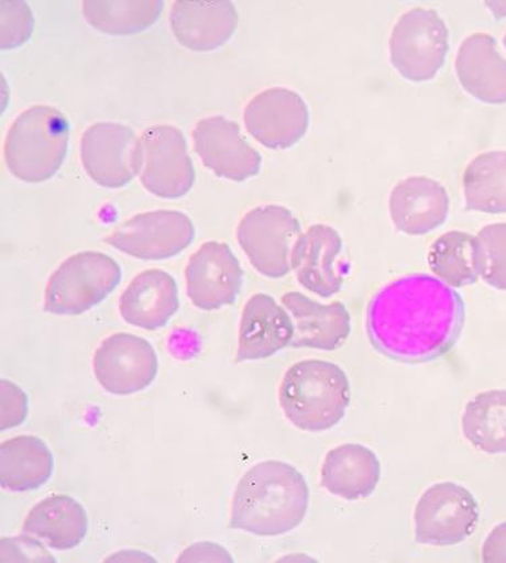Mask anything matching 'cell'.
<instances>
[{
	"mask_svg": "<svg viewBox=\"0 0 506 563\" xmlns=\"http://www.w3.org/2000/svg\"><path fill=\"white\" fill-rule=\"evenodd\" d=\"M177 562H234V559L220 544L199 542L184 550Z\"/></svg>",
	"mask_w": 506,
	"mask_h": 563,
	"instance_id": "obj_34",
	"label": "cell"
},
{
	"mask_svg": "<svg viewBox=\"0 0 506 563\" xmlns=\"http://www.w3.org/2000/svg\"><path fill=\"white\" fill-rule=\"evenodd\" d=\"M238 11L231 2H189L172 5L170 27L187 49L210 52L223 46L238 27Z\"/></svg>",
	"mask_w": 506,
	"mask_h": 563,
	"instance_id": "obj_20",
	"label": "cell"
},
{
	"mask_svg": "<svg viewBox=\"0 0 506 563\" xmlns=\"http://www.w3.org/2000/svg\"><path fill=\"white\" fill-rule=\"evenodd\" d=\"M301 224L294 212L278 205L255 207L237 228L238 244L262 276L282 278L292 271L290 257Z\"/></svg>",
	"mask_w": 506,
	"mask_h": 563,
	"instance_id": "obj_7",
	"label": "cell"
},
{
	"mask_svg": "<svg viewBox=\"0 0 506 563\" xmlns=\"http://www.w3.org/2000/svg\"><path fill=\"white\" fill-rule=\"evenodd\" d=\"M428 268L451 288L473 286L479 282L477 239L464 231H449L428 249Z\"/></svg>",
	"mask_w": 506,
	"mask_h": 563,
	"instance_id": "obj_28",
	"label": "cell"
},
{
	"mask_svg": "<svg viewBox=\"0 0 506 563\" xmlns=\"http://www.w3.org/2000/svg\"><path fill=\"white\" fill-rule=\"evenodd\" d=\"M106 561H123V562H148L156 560L153 559V556L147 555L144 553V551H134V550H124L119 551V553H116L114 555L109 556Z\"/></svg>",
	"mask_w": 506,
	"mask_h": 563,
	"instance_id": "obj_36",
	"label": "cell"
},
{
	"mask_svg": "<svg viewBox=\"0 0 506 563\" xmlns=\"http://www.w3.org/2000/svg\"><path fill=\"white\" fill-rule=\"evenodd\" d=\"M343 252L341 234L329 224H314L297 240L290 264L297 282L308 292L329 299L341 292L344 272L339 257Z\"/></svg>",
	"mask_w": 506,
	"mask_h": 563,
	"instance_id": "obj_16",
	"label": "cell"
},
{
	"mask_svg": "<svg viewBox=\"0 0 506 563\" xmlns=\"http://www.w3.org/2000/svg\"><path fill=\"white\" fill-rule=\"evenodd\" d=\"M178 307L176 280L161 269H147L135 276L119 299L124 322L147 331L165 328Z\"/></svg>",
	"mask_w": 506,
	"mask_h": 563,
	"instance_id": "obj_22",
	"label": "cell"
},
{
	"mask_svg": "<svg viewBox=\"0 0 506 563\" xmlns=\"http://www.w3.org/2000/svg\"><path fill=\"white\" fill-rule=\"evenodd\" d=\"M158 357L144 338L129 333L107 336L95 352L94 375L111 395L142 393L156 380Z\"/></svg>",
	"mask_w": 506,
	"mask_h": 563,
	"instance_id": "obj_12",
	"label": "cell"
},
{
	"mask_svg": "<svg viewBox=\"0 0 506 563\" xmlns=\"http://www.w3.org/2000/svg\"><path fill=\"white\" fill-rule=\"evenodd\" d=\"M194 236V222L187 213L158 210L129 219L107 235L105 242L131 257L161 261L186 251Z\"/></svg>",
	"mask_w": 506,
	"mask_h": 563,
	"instance_id": "obj_11",
	"label": "cell"
},
{
	"mask_svg": "<svg viewBox=\"0 0 506 563\" xmlns=\"http://www.w3.org/2000/svg\"><path fill=\"white\" fill-rule=\"evenodd\" d=\"M195 152L218 177L243 183L260 174L261 154L249 144L240 124L222 115L208 117L196 123Z\"/></svg>",
	"mask_w": 506,
	"mask_h": 563,
	"instance_id": "obj_14",
	"label": "cell"
},
{
	"mask_svg": "<svg viewBox=\"0 0 506 563\" xmlns=\"http://www.w3.org/2000/svg\"><path fill=\"white\" fill-rule=\"evenodd\" d=\"M380 479L377 454L360 443H343L331 449L320 471L321 487L348 501L367 499Z\"/></svg>",
	"mask_w": 506,
	"mask_h": 563,
	"instance_id": "obj_23",
	"label": "cell"
},
{
	"mask_svg": "<svg viewBox=\"0 0 506 563\" xmlns=\"http://www.w3.org/2000/svg\"><path fill=\"white\" fill-rule=\"evenodd\" d=\"M350 401L346 372L330 361H299L285 372L278 388L284 417L301 431L333 429L346 417Z\"/></svg>",
	"mask_w": 506,
	"mask_h": 563,
	"instance_id": "obj_3",
	"label": "cell"
},
{
	"mask_svg": "<svg viewBox=\"0 0 506 563\" xmlns=\"http://www.w3.org/2000/svg\"><path fill=\"white\" fill-rule=\"evenodd\" d=\"M53 471L51 449L37 437L11 438L0 448V483L6 490H37L50 482Z\"/></svg>",
	"mask_w": 506,
	"mask_h": 563,
	"instance_id": "obj_25",
	"label": "cell"
},
{
	"mask_svg": "<svg viewBox=\"0 0 506 563\" xmlns=\"http://www.w3.org/2000/svg\"><path fill=\"white\" fill-rule=\"evenodd\" d=\"M504 46L506 47V34H505V37H504Z\"/></svg>",
	"mask_w": 506,
	"mask_h": 563,
	"instance_id": "obj_38",
	"label": "cell"
},
{
	"mask_svg": "<svg viewBox=\"0 0 506 563\" xmlns=\"http://www.w3.org/2000/svg\"><path fill=\"white\" fill-rule=\"evenodd\" d=\"M121 280V266L107 254H74L47 280L44 310L57 317L81 316L109 298Z\"/></svg>",
	"mask_w": 506,
	"mask_h": 563,
	"instance_id": "obj_5",
	"label": "cell"
},
{
	"mask_svg": "<svg viewBox=\"0 0 506 563\" xmlns=\"http://www.w3.org/2000/svg\"><path fill=\"white\" fill-rule=\"evenodd\" d=\"M0 411H2V419H0V429L10 430L14 429L25 422L29 413V399L25 393L18 387L16 384L9 380L0 382Z\"/></svg>",
	"mask_w": 506,
	"mask_h": 563,
	"instance_id": "obj_32",
	"label": "cell"
},
{
	"mask_svg": "<svg viewBox=\"0 0 506 563\" xmlns=\"http://www.w3.org/2000/svg\"><path fill=\"white\" fill-rule=\"evenodd\" d=\"M458 81L480 102L506 103V58L496 40L486 33L470 35L460 46L455 60Z\"/></svg>",
	"mask_w": 506,
	"mask_h": 563,
	"instance_id": "obj_21",
	"label": "cell"
},
{
	"mask_svg": "<svg viewBox=\"0 0 506 563\" xmlns=\"http://www.w3.org/2000/svg\"><path fill=\"white\" fill-rule=\"evenodd\" d=\"M67 117L51 106H33L16 120L4 141V162L22 181L51 180L63 167L69 146Z\"/></svg>",
	"mask_w": 506,
	"mask_h": 563,
	"instance_id": "obj_4",
	"label": "cell"
},
{
	"mask_svg": "<svg viewBox=\"0 0 506 563\" xmlns=\"http://www.w3.org/2000/svg\"><path fill=\"white\" fill-rule=\"evenodd\" d=\"M308 506V484L295 466L262 461L237 484L229 527L257 537L284 536L302 523Z\"/></svg>",
	"mask_w": 506,
	"mask_h": 563,
	"instance_id": "obj_2",
	"label": "cell"
},
{
	"mask_svg": "<svg viewBox=\"0 0 506 563\" xmlns=\"http://www.w3.org/2000/svg\"><path fill=\"white\" fill-rule=\"evenodd\" d=\"M295 323L287 308L272 296L255 294L242 310L237 363H249L273 357L290 346Z\"/></svg>",
	"mask_w": 506,
	"mask_h": 563,
	"instance_id": "obj_17",
	"label": "cell"
},
{
	"mask_svg": "<svg viewBox=\"0 0 506 563\" xmlns=\"http://www.w3.org/2000/svg\"><path fill=\"white\" fill-rule=\"evenodd\" d=\"M0 561L52 562L55 561V559L47 553L43 542L38 541L37 538L26 536L25 533L23 537L2 539V556H0Z\"/></svg>",
	"mask_w": 506,
	"mask_h": 563,
	"instance_id": "obj_33",
	"label": "cell"
},
{
	"mask_svg": "<svg viewBox=\"0 0 506 563\" xmlns=\"http://www.w3.org/2000/svg\"><path fill=\"white\" fill-rule=\"evenodd\" d=\"M186 282L190 303L202 311H216L235 303L243 269L228 244L206 242L189 258Z\"/></svg>",
	"mask_w": 506,
	"mask_h": 563,
	"instance_id": "obj_15",
	"label": "cell"
},
{
	"mask_svg": "<svg viewBox=\"0 0 506 563\" xmlns=\"http://www.w3.org/2000/svg\"><path fill=\"white\" fill-rule=\"evenodd\" d=\"M497 18L506 16V3H486Z\"/></svg>",
	"mask_w": 506,
	"mask_h": 563,
	"instance_id": "obj_37",
	"label": "cell"
},
{
	"mask_svg": "<svg viewBox=\"0 0 506 563\" xmlns=\"http://www.w3.org/2000/svg\"><path fill=\"white\" fill-rule=\"evenodd\" d=\"M462 432L480 452L505 454L506 390H485L470 399L462 415Z\"/></svg>",
	"mask_w": 506,
	"mask_h": 563,
	"instance_id": "obj_26",
	"label": "cell"
},
{
	"mask_svg": "<svg viewBox=\"0 0 506 563\" xmlns=\"http://www.w3.org/2000/svg\"><path fill=\"white\" fill-rule=\"evenodd\" d=\"M389 212L393 224L402 233L426 235L448 221V189L431 177L409 176L393 187Z\"/></svg>",
	"mask_w": 506,
	"mask_h": 563,
	"instance_id": "obj_18",
	"label": "cell"
},
{
	"mask_svg": "<svg viewBox=\"0 0 506 563\" xmlns=\"http://www.w3.org/2000/svg\"><path fill=\"white\" fill-rule=\"evenodd\" d=\"M466 210L506 213V152L479 154L462 177Z\"/></svg>",
	"mask_w": 506,
	"mask_h": 563,
	"instance_id": "obj_27",
	"label": "cell"
},
{
	"mask_svg": "<svg viewBox=\"0 0 506 563\" xmlns=\"http://www.w3.org/2000/svg\"><path fill=\"white\" fill-rule=\"evenodd\" d=\"M140 142L142 186L161 199L186 197L194 187L195 169L180 130L158 124L146 129Z\"/></svg>",
	"mask_w": 506,
	"mask_h": 563,
	"instance_id": "obj_9",
	"label": "cell"
},
{
	"mask_svg": "<svg viewBox=\"0 0 506 563\" xmlns=\"http://www.w3.org/2000/svg\"><path fill=\"white\" fill-rule=\"evenodd\" d=\"M248 132L262 146L289 150L309 128V110L299 93L288 88H270L255 95L243 112Z\"/></svg>",
	"mask_w": 506,
	"mask_h": 563,
	"instance_id": "obj_13",
	"label": "cell"
},
{
	"mask_svg": "<svg viewBox=\"0 0 506 563\" xmlns=\"http://www.w3.org/2000/svg\"><path fill=\"white\" fill-rule=\"evenodd\" d=\"M415 541L426 547H455L473 536L480 507L472 492L451 482L431 485L416 504Z\"/></svg>",
	"mask_w": 506,
	"mask_h": 563,
	"instance_id": "obj_8",
	"label": "cell"
},
{
	"mask_svg": "<svg viewBox=\"0 0 506 563\" xmlns=\"http://www.w3.org/2000/svg\"><path fill=\"white\" fill-rule=\"evenodd\" d=\"M466 323V306L438 277L397 278L369 301L366 334L374 351L402 364H427L452 351Z\"/></svg>",
	"mask_w": 506,
	"mask_h": 563,
	"instance_id": "obj_1",
	"label": "cell"
},
{
	"mask_svg": "<svg viewBox=\"0 0 506 563\" xmlns=\"http://www.w3.org/2000/svg\"><path fill=\"white\" fill-rule=\"evenodd\" d=\"M282 301L295 323L290 347L333 352L348 341L351 316L342 301L321 305L296 290L285 294Z\"/></svg>",
	"mask_w": 506,
	"mask_h": 563,
	"instance_id": "obj_19",
	"label": "cell"
},
{
	"mask_svg": "<svg viewBox=\"0 0 506 563\" xmlns=\"http://www.w3.org/2000/svg\"><path fill=\"white\" fill-rule=\"evenodd\" d=\"M391 63L405 80L430 81L444 67L450 32L438 11L415 8L398 18L391 40Z\"/></svg>",
	"mask_w": 506,
	"mask_h": 563,
	"instance_id": "obj_6",
	"label": "cell"
},
{
	"mask_svg": "<svg viewBox=\"0 0 506 563\" xmlns=\"http://www.w3.org/2000/svg\"><path fill=\"white\" fill-rule=\"evenodd\" d=\"M22 531L53 550H73L87 537V512L74 497L47 496L30 509Z\"/></svg>",
	"mask_w": 506,
	"mask_h": 563,
	"instance_id": "obj_24",
	"label": "cell"
},
{
	"mask_svg": "<svg viewBox=\"0 0 506 563\" xmlns=\"http://www.w3.org/2000/svg\"><path fill=\"white\" fill-rule=\"evenodd\" d=\"M482 561L485 563L506 562V521L494 527L482 547Z\"/></svg>",
	"mask_w": 506,
	"mask_h": 563,
	"instance_id": "obj_35",
	"label": "cell"
},
{
	"mask_svg": "<svg viewBox=\"0 0 506 563\" xmlns=\"http://www.w3.org/2000/svg\"><path fill=\"white\" fill-rule=\"evenodd\" d=\"M479 274L487 286L506 290V223H492L477 236Z\"/></svg>",
	"mask_w": 506,
	"mask_h": 563,
	"instance_id": "obj_30",
	"label": "cell"
},
{
	"mask_svg": "<svg viewBox=\"0 0 506 563\" xmlns=\"http://www.w3.org/2000/svg\"><path fill=\"white\" fill-rule=\"evenodd\" d=\"M164 2H85L82 14L89 25L110 35H133L157 22Z\"/></svg>",
	"mask_w": 506,
	"mask_h": 563,
	"instance_id": "obj_29",
	"label": "cell"
},
{
	"mask_svg": "<svg viewBox=\"0 0 506 563\" xmlns=\"http://www.w3.org/2000/svg\"><path fill=\"white\" fill-rule=\"evenodd\" d=\"M80 159L98 186L127 187L140 175L141 142L127 124L100 122L89 126L80 141Z\"/></svg>",
	"mask_w": 506,
	"mask_h": 563,
	"instance_id": "obj_10",
	"label": "cell"
},
{
	"mask_svg": "<svg viewBox=\"0 0 506 563\" xmlns=\"http://www.w3.org/2000/svg\"><path fill=\"white\" fill-rule=\"evenodd\" d=\"M2 47H13L25 44L33 33L34 20L26 3L2 2Z\"/></svg>",
	"mask_w": 506,
	"mask_h": 563,
	"instance_id": "obj_31",
	"label": "cell"
}]
</instances>
